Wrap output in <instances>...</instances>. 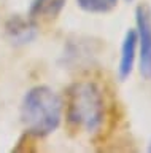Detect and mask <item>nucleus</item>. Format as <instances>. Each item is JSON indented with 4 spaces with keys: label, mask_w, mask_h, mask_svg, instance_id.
Wrapping results in <instances>:
<instances>
[{
    "label": "nucleus",
    "mask_w": 151,
    "mask_h": 153,
    "mask_svg": "<svg viewBox=\"0 0 151 153\" xmlns=\"http://www.w3.org/2000/svg\"><path fill=\"white\" fill-rule=\"evenodd\" d=\"M21 121L29 136H49L62 121V99L46 85L34 86L22 97Z\"/></svg>",
    "instance_id": "1"
},
{
    "label": "nucleus",
    "mask_w": 151,
    "mask_h": 153,
    "mask_svg": "<svg viewBox=\"0 0 151 153\" xmlns=\"http://www.w3.org/2000/svg\"><path fill=\"white\" fill-rule=\"evenodd\" d=\"M105 118V100L100 88L89 80L77 81L67 89V120L75 129L94 132Z\"/></svg>",
    "instance_id": "2"
},
{
    "label": "nucleus",
    "mask_w": 151,
    "mask_h": 153,
    "mask_svg": "<svg viewBox=\"0 0 151 153\" xmlns=\"http://www.w3.org/2000/svg\"><path fill=\"white\" fill-rule=\"evenodd\" d=\"M135 24L140 74L145 80H151V10L148 5L141 3L135 8Z\"/></svg>",
    "instance_id": "3"
},
{
    "label": "nucleus",
    "mask_w": 151,
    "mask_h": 153,
    "mask_svg": "<svg viewBox=\"0 0 151 153\" xmlns=\"http://www.w3.org/2000/svg\"><path fill=\"white\" fill-rule=\"evenodd\" d=\"M135 54H137V33L135 29H129L122 38L121 45V57L119 65H118V78L121 81H126L132 74L135 64Z\"/></svg>",
    "instance_id": "4"
},
{
    "label": "nucleus",
    "mask_w": 151,
    "mask_h": 153,
    "mask_svg": "<svg viewBox=\"0 0 151 153\" xmlns=\"http://www.w3.org/2000/svg\"><path fill=\"white\" fill-rule=\"evenodd\" d=\"M7 33L15 43L26 45L37 37V24L30 18L24 19L21 16H13L7 22Z\"/></svg>",
    "instance_id": "5"
},
{
    "label": "nucleus",
    "mask_w": 151,
    "mask_h": 153,
    "mask_svg": "<svg viewBox=\"0 0 151 153\" xmlns=\"http://www.w3.org/2000/svg\"><path fill=\"white\" fill-rule=\"evenodd\" d=\"M67 0H32L29 8L30 19H54L65 7Z\"/></svg>",
    "instance_id": "6"
},
{
    "label": "nucleus",
    "mask_w": 151,
    "mask_h": 153,
    "mask_svg": "<svg viewBox=\"0 0 151 153\" xmlns=\"http://www.w3.org/2000/svg\"><path fill=\"white\" fill-rule=\"evenodd\" d=\"M78 7L86 13L105 14L116 8L118 0H77Z\"/></svg>",
    "instance_id": "7"
},
{
    "label": "nucleus",
    "mask_w": 151,
    "mask_h": 153,
    "mask_svg": "<svg viewBox=\"0 0 151 153\" xmlns=\"http://www.w3.org/2000/svg\"><path fill=\"white\" fill-rule=\"evenodd\" d=\"M148 152L151 153V142H150V145H148Z\"/></svg>",
    "instance_id": "8"
},
{
    "label": "nucleus",
    "mask_w": 151,
    "mask_h": 153,
    "mask_svg": "<svg viewBox=\"0 0 151 153\" xmlns=\"http://www.w3.org/2000/svg\"><path fill=\"white\" fill-rule=\"evenodd\" d=\"M126 2H132V0H126Z\"/></svg>",
    "instance_id": "9"
}]
</instances>
